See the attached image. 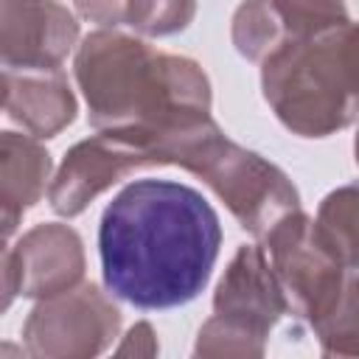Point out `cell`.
<instances>
[{
    "label": "cell",
    "mask_w": 359,
    "mask_h": 359,
    "mask_svg": "<svg viewBox=\"0 0 359 359\" xmlns=\"http://www.w3.org/2000/svg\"><path fill=\"white\" fill-rule=\"evenodd\" d=\"M196 17V0H123V25L137 36H174Z\"/></svg>",
    "instance_id": "obj_16"
},
{
    "label": "cell",
    "mask_w": 359,
    "mask_h": 359,
    "mask_svg": "<svg viewBox=\"0 0 359 359\" xmlns=\"http://www.w3.org/2000/svg\"><path fill=\"white\" fill-rule=\"evenodd\" d=\"M53 160L34 135L3 132L0 137V210L3 238L8 241L22 216L48 194Z\"/></svg>",
    "instance_id": "obj_13"
},
{
    "label": "cell",
    "mask_w": 359,
    "mask_h": 359,
    "mask_svg": "<svg viewBox=\"0 0 359 359\" xmlns=\"http://www.w3.org/2000/svg\"><path fill=\"white\" fill-rule=\"evenodd\" d=\"M3 109L34 137H56L76 121L79 101L62 67L14 70L3 67Z\"/></svg>",
    "instance_id": "obj_12"
},
{
    "label": "cell",
    "mask_w": 359,
    "mask_h": 359,
    "mask_svg": "<svg viewBox=\"0 0 359 359\" xmlns=\"http://www.w3.org/2000/svg\"><path fill=\"white\" fill-rule=\"evenodd\" d=\"M3 67L56 70L79 48V22L59 0H0Z\"/></svg>",
    "instance_id": "obj_10"
},
{
    "label": "cell",
    "mask_w": 359,
    "mask_h": 359,
    "mask_svg": "<svg viewBox=\"0 0 359 359\" xmlns=\"http://www.w3.org/2000/svg\"><path fill=\"white\" fill-rule=\"evenodd\" d=\"M84 278L81 236L62 222H42L3 250V311L14 297H53Z\"/></svg>",
    "instance_id": "obj_8"
},
{
    "label": "cell",
    "mask_w": 359,
    "mask_h": 359,
    "mask_svg": "<svg viewBox=\"0 0 359 359\" xmlns=\"http://www.w3.org/2000/svg\"><path fill=\"white\" fill-rule=\"evenodd\" d=\"M261 93L297 137H328L359 118V22L283 45L261 62Z\"/></svg>",
    "instance_id": "obj_3"
},
{
    "label": "cell",
    "mask_w": 359,
    "mask_h": 359,
    "mask_svg": "<svg viewBox=\"0 0 359 359\" xmlns=\"http://www.w3.org/2000/svg\"><path fill=\"white\" fill-rule=\"evenodd\" d=\"M151 165V154L140 137L126 132L90 135L65 151V160L48 188V205L59 216L73 219L115 182Z\"/></svg>",
    "instance_id": "obj_7"
},
{
    "label": "cell",
    "mask_w": 359,
    "mask_h": 359,
    "mask_svg": "<svg viewBox=\"0 0 359 359\" xmlns=\"http://www.w3.org/2000/svg\"><path fill=\"white\" fill-rule=\"evenodd\" d=\"M219 247V213L196 188L174 180L123 185L98 222L104 286L135 309L191 303L208 286Z\"/></svg>",
    "instance_id": "obj_1"
},
{
    "label": "cell",
    "mask_w": 359,
    "mask_h": 359,
    "mask_svg": "<svg viewBox=\"0 0 359 359\" xmlns=\"http://www.w3.org/2000/svg\"><path fill=\"white\" fill-rule=\"evenodd\" d=\"M115 353L118 356H157L160 353V345H157V334H154L151 323H146V320L135 323L126 331L123 342L115 348Z\"/></svg>",
    "instance_id": "obj_19"
},
{
    "label": "cell",
    "mask_w": 359,
    "mask_h": 359,
    "mask_svg": "<svg viewBox=\"0 0 359 359\" xmlns=\"http://www.w3.org/2000/svg\"><path fill=\"white\" fill-rule=\"evenodd\" d=\"M314 222L337 258L348 269H359V180L328 191Z\"/></svg>",
    "instance_id": "obj_14"
},
{
    "label": "cell",
    "mask_w": 359,
    "mask_h": 359,
    "mask_svg": "<svg viewBox=\"0 0 359 359\" xmlns=\"http://www.w3.org/2000/svg\"><path fill=\"white\" fill-rule=\"evenodd\" d=\"M73 76L95 132L151 137L210 115V79L199 62L157 50L137 34L90 31L73 56Z\"/></svg>",
    "instance_id": "obj_2"
},
{
    "label": "cell",
    "mask_w": 359,
    "mask_h": 359,
    "mask_svg": "<svg viewBox=\"0 0 359 359\" xmlns=\"http://www.w3.org/2000/svg\"><path fill=\"white\" fill-rule=\"evenodd\" d=\"M311 331L323 356H359V275L348 272L339 300Z\"/></svg>",
    "instance_id": "obj_15"
},
{
    "label": "cell",
    "mask_w": 359,
    "mask_h": 359,
    "mask_svg": "<svg viewBox=\"0 0 359 359\" xmlns=\"http://www.w3.org/2000/svg\"><path fill=\"white\" fill-rule=\"evenodd\" d=\"M353 160L359 165V129H356V137H353Z\"/></svg>",
    "instance_id": "obj_20"
},
{
    "label": "cell",
    "mask_w": 359,
    "mask_h": 359,
    "mask_svg": "<svg viewBox=\"0 0 359 359\" xmlns=\"http://www.w3.org/2000/svg\"><path fill=\"white\" fill-rule=\"evenodd\" d=\"M79 17L95 22L98 28L123 25V0H73Z\"/></svg>",
    "instance_id": "obj_18"
},
{
    "label": "cell",
    "mask_w": 359,
    "mask_h": 359,
    "mask_svg": "<svg viewBox=\"0 0 359 359\" xmlns=\"http://www.w3.org/2000/svg\"><path fill=\"white\" fill-rule=\"evenodd\" d=\"M266 337L255 334L252 328L233 323L222 314H213L202 323L194 345V356H264Z\"/></svg>",
    "instance_id": "obj_17"
},
{
    "label": "cell",
    "mask_w": 359,
    "mask_h": 359,
    "mask_svg": "<svg viewBox=\"0 0 359 359\" xmlns=\"http://www.w3.org/2000/svg\"><path fill=\"white\" fill-rule=\"evenodd\" d=\"M261 244L280 283L286 309L309 325L320 323L339 300L348 266L323 241L317 222L303 210H292L272 224Z\"/></svg>",
    "instance_id": "obj_5"
},
{
    "label": "cell",
    "mask_w": 359,
    "mask_h": 359,
    "mask_svg": "<svg viewBox=\"0 0 359 359\" xmlns=\"http://www.w3.org/2000/svg\"><path fill=\"white\" fill-rule=\"evenodd\" d=\"M286 311L289 309L264 244H241L230 258L222 280L216 283L213 314L241 323L261 337H269V331Z\"/></svg>",
    "instance_id": "obj_11"
},
{
    "label": "cell",
    "mask_w": 359,
    "mask_h": 359,
    "mask_svg": "<svg viewBox=\"0 0 359 359\" xmlns=\"http://www.w3.org/2000/svg\"><path fill=\"white\" fill-rule=\"evenodd\" d=\"M140 140L149 146L154 165H180L199 177L241 230L255 238H264L286 213L300 210V194L286 171L230 140L213 115Z\"/></svg>",
    "instance_id": "obj_4"
},
{
    "label": "cell",
    "mask_w": 359,
    "mask_h": 359,
    "mask_svg": "<svg viewBox=\"0 0 359 359\" xmlns=\"http://www.w3.org/2000/svg\"><path fill=\"white\" fill-rule=\"evenodd\" d=\"M345 0H244L230 22V39L247 62H264L283 45L348 22Z\"/></svg>",
    "instance_id": "obj_9"
},
{
    "label": "cell",
    "mask_w": 359,
    "mask_h": 359,
    "mask_svg": "<svg viewBox=\"0 0 359 359\" xmlns=\"http://www.w3.org/2000/svg\"><path fill=\"white\" fill-rule=\"evenodd\" d=\"M121 331V309L98 283H79L36 300L22 323L25 353L36 359H90Z\"/></svg>",
    "instance_id": "obj_6"
}]
</instances>
